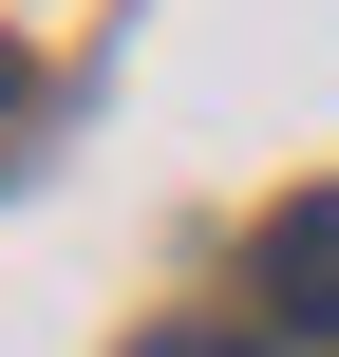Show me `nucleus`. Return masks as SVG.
<instances>
[{
  "mask_svg": "<svg viewBox=\"0 0 339 357\" xmlns=\"http://www.w3.org/2000/svg\"><path fill=\"white\" fill-rule=\"evenodd\" d=\"M19 132H38V75H19V56H0V169H19Z\"/></svg>",
  "mask_w": 339,
  "mask_h": 357,
  "instance_id": "f03ea898",
  "label": "nucleus"
},
{
  "mask_svg": "<svg viewBox=\"0 0 339 357\" xmlns=\"http://www.w3.org/2000/svg\"><path fill=\"white\" fill-rule=\"evenodd\" d=\"M264 357H339V188L264 226Z\"/></svg>",
  "mask_w": 339,
  "mask_h": 357,
  "instance_id": "f257e3e1",
  "label": "nucleus"
},
{
  "mask_svg": "<svg viewBox=\"0 0 339 357\" xmlns=\"http://www.w3.org/2000/svg\"><path fill=\"white\" fill-rule=\"evenodd\" d=\"M132 357H245V339H132Z\"/></svg>",
  "mask_w": 339,
  "mask_h": 357,
  "instance_id": "7ed1b4c3",
  "label": "nucleus"
}]
</instances>
